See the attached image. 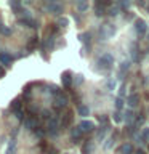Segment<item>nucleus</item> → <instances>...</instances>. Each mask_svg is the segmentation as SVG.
I'll return each instance as SVG.
<instances>
[{
	"label": "nucleus",
	"instance_id": "nucleus-2",
	"mask_svg": "<svg viewBox=\"0 0 149 154\" xmlns=\"http://www.w3.org/2000/svg\"><path fill=\"white\" fill-rule=\"evenodd\" d=\"M61 84L64 90H72V85H74V75H72L71 71H64L61 74Z\"/></svg>",
	"mask_w": 149,
	"mask_h": 154
},
{
	"label": "nucleus",
	"instance_id": "nucleus-23",
	"mask_svg": "<svg viewBox=\"0 0 149 154\" xmlns=\"http://www.w3.org/2000/svg\"><path fill=\"white\" fill-rule=\"evenodd\" d=\"M77 112H79V116H82V117H87V116L90 114V109L87 104H80L79 108H77Z\"/></svg>",
	"mask_w": 149,
	"mask_h": 154
},
{
	"label": "nucleus",
	"instance_id": "nucleus-17",
	"mask_svg": "<svg viewBox=\"0 0 149 154\" xmlns=\"http://www.w3.org/2000/svg\"><path fill=\"white\" fill-rule=\"evenodd\" d=\"M10 111H11V112H14V114L21 112V111H23V103H21V100H13L11 104H10Z\"/></svg>",
	"mask_w": 149,
	"mask_h": 154
},
{
	"label": "nucleus",
	"instance_id": "nucleus-9",
	"mask_svg": "<svg viewBox=\"0 0 149 154\" xmlns=\"http://www.w3.org/2000/svg\"><path fill=\"white\" fill-rule=\"evenodd\" d=\"M18 23L23 24V26H26V27H32V29H37L38 27V21L32 19L31 16H19L18 18Z\"/></svg>",
	"mask_w": 149,
	"mask_h": 154
},
{
	"label": "nucleus",
	"instance_id": "nucleus-27",
	"mask_svg": "<svg viewBox=\"0 0 149 154\" xmlns=\"http://www.w3.org/2000/svg\"><path fill=\"white\" fill-rule=\"evenodd\" d=\"M120 13V8H119V5H112L109 10H108V14L109 16H117V14Z\"/></svg>",
	"mask_w": 149,
	"mask_h": 154
},
{
	"label": "nucleus",
	"instance_id": "nucleus-1",
	"mask_svg": "<svg viewBox=\"0 0 149 154\" xmlns=\"http://www.w3.org/2000/svg\"><path fill=\"white\" fill-rule=\"evenodd\" d=\"M112 64H114V56L111 55V53H104V55H101L99 56V60L96 61V66H95V69L96 71H106V72H109L111 69H112Z\"/></svg>",
	"mask_w": 149,
	"mask_h": 154
},
{
	"label": "nucleus",
	"instance_id": "nucleus-42",
	"mask_svg": "<svg viewBox=\"0 0 149 154\" xmlns=\"http://www.w3.org/2000/svg\"><path fill=\"white\" fill-rule=\"evenodd\" d=\"M5 75V69L2 67V64H0V79H2V77Z\"/></svg>",
	"mask_w": 149,
	"mask_h": 154
},
{
	"label": "nucleus",
	"instance_id": "nucleus-3",
	"mask_svg": "<svg viewBox=\"0 0 149 154\" xmlns=\"http://www.w3.org/2000/svg\"><path fill=\"white\" fill-rule=\"evenodd\" d=\"M59 117L61 116H53V117L48 120V133L51 135V137H56L58 135V128L61 127V122H59Z\"/></svg>",
	"mask_w": 149,
	"mask_h": 154
},
{
	"label": "nucleus",
	"instance_id": "nucleus-35",
	"mask_svg": "<svg viewBox=\"0 0 149 154\" xmlns=\"http://www.w3.org/2000/svg\"><path fill=\"white\" fill-rule=\"evenodd\" d=\"M87 8H88V3L87 2H77V10L79 11H85Z\"/></svg>",
	"mask_w": 149,
	"mask_h": 154
},
{
	"label": "nucleus",
	"instance_id": "nucleus-11",
	"mask_svg": "<svg viewBox=\"0 0 149 154\" xmlns=\"http://www.w3.org/2000/svg\"><path fill=\"white\" fill-rule=\"evenodd\" d=\"M14 61V56L10 51H0V64L5 66H11Z\"/></svg>",
	"mask_w": 149,
	"mask_h": 154
},
{
	"label": "nucleus",
	"instance_id": "nucleus-45",
	"mask_svg": "<svg viewBox=\"0 0 149 154\" xmlns=\"http://www.w3.org/2000/svg\"><path fill=\"white\" fill-rule=\"evenodd\" d=\"M147 40H149V32H147Z\"/></svg>",
	"mask_w": 149,
	"mask_h": 154
},
{
	"label": "nucleus",
	"instance_id": "nucleus-13",
	"mask_svg": "<svg viewBox=\"0 0 149 154\" xmlns=\"http://www.w3.org/2000/svg\"><path fill=\"white\" fill-rule=\"evenodd\" d=\"M80 42H82V45L85 47V51H90L91 50V32H84V34H80Z\"/></svg>",
	"mask_w": 149,
	"mask_h": 154
},
{
	"label": "nucleus",
	"instance_id": "nucleus-36",
	"mask_svg": "<svg viewBox=\"0 0 149 154\" xmlns=\"http://www.w3.org/2000/svg\"><path fill=\"white\" fill-rule=\"evenodd\" d=\"M115 137H117V135H115V133H114V135H112V137H111V138L108 140V143H106V144H104V148H106V149H109V148H112V144H114V140H115Z\"/></svg>",
	"mask_w": 149,
	"mask_h": 154
},
{
	"label": "nucleus",
	"instance_id": "nucleus-24",
	"mask_svg": "<svg viewBox=\"0 0 149 154\" xmlns=\"http://www.w3.org/2000/svg\"><path fill=\"white\" fill-rule=\"evenodd\" d=\"M114 122H117V124H120V122H123V120H125V114L122 112V111H114Z\"/></svg>",
	"mask_w": 149,
	"mask_h": 154
},
{
	"label": "nucleus",
	"instance_id": "nucleus-26",
	"mask_svg": "<svg viewBox=\"0 0 149 154\" xmlns=\"http://www.w3.org/2000/svg\"><path fill=\"white\" fill-rule=\"evenodd\" d=\"M31 95H32V85H26L23 90V98L24 100H31Z\"/></svg>",
	"mask_w": 149,
	"mask_h": 154
},
{
	"label": "nucleus",
	"instance_id": "nucleus-7",
	"mask_svg": "<svg viewBox=\"0 0 149 154\" xmlns=\"http://www.w3.org/2000/svg\"><path fill=\"white\" fill-rule=\"evenodd\" d=\"M72 122H74V111H66V114L62 116V119H61V127L62 128H71V125Z\"/></svg>",
	"mask_w": 149,
	"mask_h": 154
},
{
	"label": "nucleus",
	"instance_id": "nucleus-33",
	"mask_svg": "<svg viewBox=\"0 0 149 154\" xmlns=\"http://www.w3.org/2000/svg\"><path fill=\"white\" fill-rule=\"evenodd\" d=\"M96 119L101 122V125H104V124H109V117L108 116H104V114H99V116H96Z\"/></svg>",
	"mask_w": 149,
	"mask_h": 154
},
{
	"label": "nucleus",
	"instance_id": "nucleus-43",
	"mask_svg": "<svg viewBox=\"0 0 149 154\" xmlns=\"http://www.w3.org/2000/svg\"><path fill=\"white\" fill-rule=\"evenodd\" d=\"M135 154H146V151H144V149H136Z\"/></svg>",
	"mask_w": 149,
	"mask_h": 154
},
{
	"label": "nucleus",
	"instance_id": "nucleus-34",
	"mask_svg": "<svg viewBox=\"0 0 149 154\" xmlns=\"http://www.w3.org/2000/svg\"><path fill=\"white\" fill-rule=\"evenodd\" d=\"M84 80H85V79H84V75H82V74H79V75L74 77V84H75L77 87H80L82 84H84Z\"/></svg>",
	"mask_w": 149,
	"mask_h": 154
},
{
	"label": "nucleus",
	"instance_id": "nucleus-6",
	"mask_svg": "<svg viewBox=\"0 0 149 154\" xmlns=\"http://www.w3.org/2000/svg\"><path fill=\"white\" fill-rule=\"evenodd\" d=\"M79 128L82 130V133L84 135H90V133H93L95 132V124L91 122V120H80V124H79Z\"/></svg>",
	"mask_w": 149,
	"mask_h": 154
},
{
	"label": "nucleus",
	"instance_id": "nucleus-19",
	"mask_svg": "<svg viewBox=\"0 0 149 154\" xmlns=\"http://www.w3.org/2000/svg\"><path fill=\"white\" fill-rule=\"evenodd\" d=\"M141 56H143V51L139 50L136 45H135V47L132 48V58H133V61H135V63H139V61H141Z\"/></svg>",
	"mask_w": 149,
	"mask_h": 154
},
{
	"label": "nucleus",
	"instance_id": "nucleus-28",
	"mask_svg": "<svg viewBox=\"0 0 149 154\" xmlns=\"http://www.w3.org/2000/svg\"><path fill=\"white\" fill-rule=\"evenodd\" d=\"M139 140H141L143 143H146V141H149V127H146L141 132V135H139Z\"/></svg>",
	"mask_w": 149,
	"mask_h": 154
},
{
	"label": "nucleus",
	"instance_id": "nucleus-31",
	"mask_svg": "<svg viewBox=\"0 0 149 154\" xmlns=\"http://www.w3.org/2000/svg\"><path fill=\"white\" fill-rule=\"evenodd\" d=\"M56 24H58L59 27H67V26H69V19H67V18H59Z\"/></svg>",
	"mask_w": 149,
	"mask_h": 154
},
{
	"label": "nucleus",
	"instance_id": "nucleus-38",
	"mask_svg": "<svg viewBox=\"0 0 149 154\" xmlns=\"http://www.w3.org/2000/svg\"><path fill=\"white\" fill-rule=\"evenodd\" d=\"M106 87H108L109 90H114V88H115V82H114L112 79H109L108 82H106Z\"/></svg>",
	"mask_w": 149,
	"mask_h": 154
},
{
	"label": "nucleus",
	"instance_id": "nucleus-29",
	"mask_svg": "<svg viewBox=\"0 0 149 154\" xmlns=\"http://www.w3.org/2000/svg\"><path fill=\"white\" fill-rule=\"evenodd\" d=\"M123 106H125V101H123V98H115V111H122L123 109Z\"/></svg>",
	"mask_w": 149,
	"mask_h": 154
},
{
	"label": "nucleus",
	"instance_id": "nucleus-39",
	"mask_svg": "<svg viewBox=\"0 0 149 154\" xmlns=\"http://www.w3.org/2000/svg\"><path fill=\"white\" fill-rule=\"evenodd\" d=\"M125 90H127L125 88V84H122L120 85V90H119V98H123L125 96Z\"/></svg>",
	"mask_w": 149,
	"mask_h": 154
},
{
	"label": "nucleus",
	"instance_id": "nucleus-22",
	"mask_svg": "<svg viewBox=\"0 0 149 154\" xmlns=\"http://www.w3.org/2000/svg\"><path fill=\"white\" fill-rule=\"evenodd\" d=\"M125 120H127L128 127H132V122H135V120H136V116H135L133 111H127V112H125Z\"/></svg>",
	"mask_w": 149,
	"mask_h": 154
},
{
	"label": "nucleus",
	"instance_id": "nucleus-14",
	"mask_svg": "<svg viewBox=\"0 0 149 154\" xmlns=\"http://www.w3.org/2000/svg\"><path fill=\"white\" fill-rule=\"evenodd\" d=\"M45 7H47L48 11L53 13V14H59V13H62V5H61V3H56V2H48V3H45Z\"/></svg>",
	"mask_w": 149,
	"mask_h": 154
},
{
	"label": "nucleus",
	"instance_id": "nucleus-8",
	"mask_svg": "<svg viewBox=\"0 0 149 154\" xmlns=\"http://www.w3.org/2000/svg\"><path fill=\"white\" fill-rule=\"evenodd\" d=\"M67 103H69V100H67V96L64 93L59 95V96H56V98H55V111H56V112H59L61 109H64L67 106Z\"/></svg>",
	"mask_w": 149,
	"mask_h": 154
},
{
	"label": "nucleus",
	"instance_id": "nucleus-18",
	"mask_svg": "<svg viewBox=\"0 0 149 154\" xmlns=\"http://www.w3.org/2000/svg\"><path fill=\"white\" fill-rule=\"evenodd\" d=\"M91 146H93V143H91L90 138L84 140V143H82V154H91Z\"/></svg>",
	"mask_w": 149,
	"mask_h": 154
},
{
	"label": "nucleus",
	"instance_id": "nucleus-12",
	"mask_svg": "<svg viewBox=\"0 0 149 154\" xmlns=\"http://www.w3.org/2000/svg\"><path fill=\"white\" fill-rule=\"evenodd\" d=\"M24 125H26V128H29V130H35L37 127H38V117L37 116H34V114H31L29 117L24 120Z\"/></svg>",
	"mask_w": 149,
	"mask_h": 154
},
{
	"label": "nucleus",
	"instance_id": "nucleus-10",
	"mask_svg": "<svg viewBox=\"0 0 149 154\" xmlns=\"http://www.w3.org/2000/svg\"><path fill=\"white\" fill-rule=\"evenodd\" d=\"M128 71H130V61L125 60V61L120 63V67H119V72H117L119 79H120V80H125V77H127Z\"/></svg>",
	"mask_w": 149,
	"mask_h": 154
},
{
	"label": "nucleus",
	"instance_id": "nucleus-30",
	"mask_svg": "<svg viewBox=\"0 0 149 154\" xmlns=\"http://www.w3.org/2000/svg\"><path fill=\"white\" fill-rule=\"evenodd\" d=\"M0 32H2V34H5V35H11V29H10V27H7V26H3V23L2 21H0Z\"/></svg>",
	"mask_w": 149,
	"mask_h": 154
},
{
	"label": "nucleus",
	"instance_id": "nucleus-15",
	"mask_svg": "<svg viewBox=\"0 0 149 154\" xmlns=\"http://www.w3.org/2000/svg\"><path fill=\"white\" fill-rule=\"evenodd\" d=\"M71 138L74 143H80L82 138H84V133H82V130L79 127H72L71 128Z\"/></svg>",
	"mask_w": 149,
	"mask_h": 154
},
{
	"label": "nucleus",
	"instance_id": "nucleus-20",
	"mask_svg": "<svg viewBox=\"0 0 149 154\" xmlns=\"http://www.w3.org/2000/svg\"><path fill=\"white\" fill-rule=\"evenodd\" d=\"M128 106H132V108H136V106L139 104V95L138 93H132L128 96Z\"/></svg>",
	"mask_w": 149,
	"mask_h": 154
},
{
	"label": "nucleus",
	"instance_id": "nucleus-40",
	"mask_svg": "<svg viewBox=\"0 0 149 154\" xmlns=\"http://www.w3.org/2000/svg\"><path fill=\"white\" fill-rule=\"evenodd\" d=\"M130 5H132L130 2H120V3H119V8H123V10H127V8L130 7Z\"/></svg>",
	"mask_w": 149,
	"mask_h": 154
},
{
	"label": "nucleus",
	"instance_id": "nucleus-21",
	"mask_svg": "<svg viewBox=\"0 0 149 154\" xmlns=\"http://www.w3.org/2000/svg\"><path fill=\"white\" fill-rule=\"evenodd\" d=\"M111 130V125L109 124H104V125H101V127L98 128V133H96V137H98V140H103V137L106 133H108Z\"/></svg>",
	"mask_w": 149,
	"mask_h": 154
},
{
	"label": "nucleus",
	"instance_id": "nucleus-4",
	"mask_svg": "<svg viewBox=\"0 0 149 154\" xmlns=\"http://www.w3.org/2000/svg\"><path fill=\"white\" fill-rule=\"evenodd\" d=\"M99 37H101V40H104V38H109V37H112L114 34H115V26L114 24H106V26H101L99 27Z\"/></svg>",
	"mask_w": 149,
	"mask_h": 154
},
{
	"label": "nucleus",
	"instance_id": "nucleus-25",
	"mask_svg": "<svg viewBox=\"0 0 149 154\" xmlns=\"http://www.w3.org/2000/svg\"><path fill=\"white\" fill-rule=\"evenodd\" d=\"M37 43H38V37H31V40L27 42V50L32 51L37 48Z\"/></svg>",
	"mask_w": 149,
	"mask_h": 154
},
{
	"label": "nucleus",
	"instance_id": "nucleus-16",
	"mask_svg": "<svg viewBox=\"0 0 149 154\" xmlns=\"http://www.w3.org/2000/svg\"><path fill=\"white\" fill-rule=\"evenodd\" d=\"M136 149H135L130 143H123V144H120V146L117 148V152L119 154H133Z\"/></svg>",
	"mask_w": 149,
	"mask_h": 154
},
{
	"label": "nucleus",
	"instance_id": "nucleus-41",
	"mask_svg": "<svg viewBox=\"0 0 149 154\" xmlns=\"http://www.w3.org/2000/svg\"><path fill=\"white\" fill-rule=\"evenodd\" d=\"M47 154H58V149H56V148H50Z\"/></svg>",
	"mask_w": 149,
	"mask_h": 154
},
{
	"label": "nucleus",
	"instance_id": "nucleus-37",
	"mask_svg": "<svg viewBox=\"0 0 149 154\" xmlns=\"http://www.w3.org/2000/svg\"><path fill=\"white\" fill-rule=\"evenodd\" d=\"M40 116H42V117L45 119V120H50V119H51V112H50V111H48V109H43Z\"/></svg>",
	"mask_w": 149,
	"mask_h": 154
},
{
	"label": "nucleus",
	"instance_id": "nucleus-44",
	"mask_svg": "<svg viewBox=\"0 0 149 154\" xmlns=\"http://www.w3.org/2000/svg\"><path fill=\"white\" fill-rule=\"evenodd\" d=\"M146 10H147V11H149V2H147V5H146Z\"/></svg>",
	"mask_w": 149,
	"mask_h": 154
},
{
	"label": "nucleus",
	"instance_id": "nucleus-5",
	"mask_svg": "<svg viewBox=\"0 0 149 154\" xmlns=\"http://www.w3.org/2000/svg\"><path fill=\"white\" fill-rule=\"evenodd\" d=\"M135 32L139 38H143L144 35H147V24L143 19H136L135 21Z\"/></svg>",
	"mask_w": 149,
	"mask_h": 154
},
{
	"label": "nucleus",
	"instance_id": "nucleus-32",
	"mask_svg": "<svg viewBox=\"0 0 149 154\" xmlns=\"http://www.w3.org/2000/svg\"><path fill=\"white\" fill-rule=\"evenodd\" d=\"M47 132H48V130H45V128H42L40 125H38V127H37L35 130H34V133H35V135H37L38 138H42V137H43V135H45Z\"/></svg>",
	"mask_w": 149,
	"mask_h": 154
}]
</instances>
